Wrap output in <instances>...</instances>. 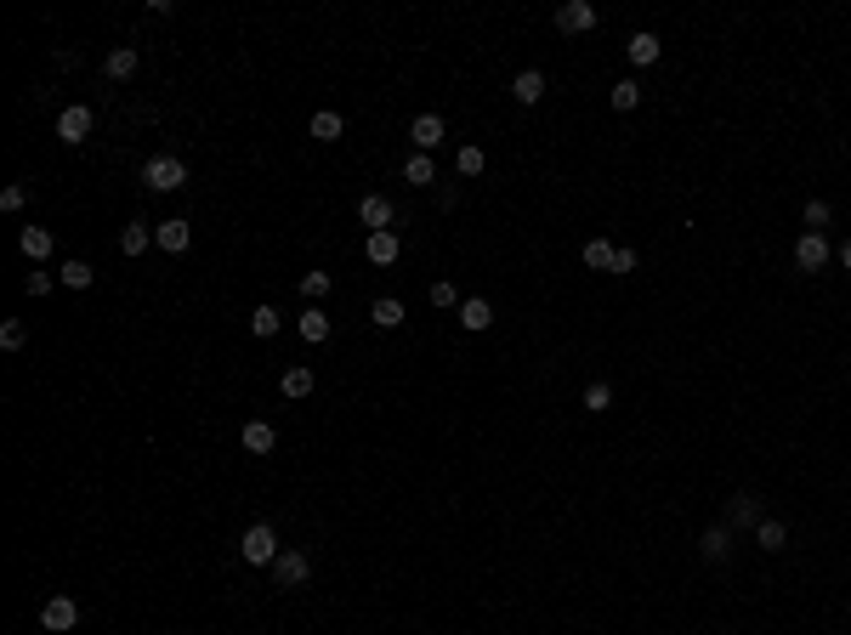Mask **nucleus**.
<instances>
[{
	"label": "nucleus",
	"mask_w": 851,
	"mask_h": 635,
	"mask_svg": "<svg viewBox=\"0 0 851 635\" xmlns=\"http://www.w3.org/2000/svg\"><path fill=\"white\" fill-rule=\"evenodd\" d=\"M613 250H618V244L591 239V244H585V267H591V273H608V267H613Z\"/></svg>",
	"instance_id": "obj_29"
},
{
	"label": "nucleus",
	"mask_w": 851,
	"mask_h": 635,
	"mask_svg": "<svg viewBox=\"0 0 851 635\" xmlns=\"http://www.w3.org/2000/svg\"><path fill=\"white\" fill-rule=\"evenodd\" d=\"M755 522H761V493H732V505H726V528H749L755 533Z\"/></svg>",
	"instance_id": "obj_11"
},
{
	"label": "nucleus",
	"mask_w": 851,
	"mask_h": 635,
	"mask_svg": "<svg viewBox=\"0 0 851 635\" xmlns=\"http://www.w3.org/2000/svg\"><path fill=\"white\" fill-rule=\"evenodd\" d=\"M91 126H97V114H91L86 102H74V108H63V114H57V136H63L69 148H80L86 136H91Z\"/></svg>",
	"instance_id": "obj_5"
},
{
	"label": "nucleus",
	"mask_w": 851,
	"mask_h": 635,
	"mask_svg": "<svg viewBox=\"0 0 851 635\" xmlns=\"http://www.w3.org/2000/svg\"><path fill=\"white\" fill-rule=\"evenodd\" d=\"M52 284H57V278H52V273H40V267L23 278V289H29V296H35V301H40V296H52Z\"/></svg>",
	"instance_id": "obj_38"
},
{
	"label": "nucleus",
	"mask_w": 851,
	"mask_h": 635,
	"mask_svg": "<svg viewBox=\"0 0 851 635\" xmlns=\"http://www.w3.org/2000/svg\"><path fill=\"white\" fill-rule=\"evenodd\" d=\"M148 244H153V222H131L126 233H119V256L131 261V256H143Z\"/></svg>",
	"instance_id": "obj_23"
},
{
	"label": "nucleus",
	"mask_w": 851,
	"mask_h": 635,
	"mask_svg": "<svg viewBox=\"0 0 851 635\" xmlns=\"http://www.w3.org/2000/svg\"><path fill=\"white\" fill-rule=\"evenodd\" d=\"M829 256H834V250H829L823 233H800V239H795V267H800V273H823Z\"/></svg>",
	"instance_id": "obj_7"
},
{
	"label": "nucleus",
	"mask_w": 851,
	"mask_h": 635,
	"mask_svg": "<svg viewBox=\"0 0 851 635\" xmlns=\"http://www.w3.org/2000/svg\"><path fill=\"white\" fill-rule=\"evenodd\" d=\"M29 205V182H12V188H0V210H23Z\"/></svg>",
	"instance_id": "obj_37"
},
{
	"label": "nucleus",
	"mask_w": 851,
	"mask_h": 635,
	"mask_svg": "<svg viewBox=\"0 0 851 635\" xmlns=\"http://www.w3.org/2000/svg\"><path fill=\"white\" fill-rule=\"evenodd\" d=\"M431 306H438V313H460V289L448 284V278H438V284H431Z\"/></svg>",
	"instance_id": "obj_32"
},
{
	"label": "nucleus",
	"mask_w": 851,
	"mask_h": 635,
	"mask_svg": "<svg viewBox=\"0 0 851 635\" xmlns=\"http://www.w3.org/2000/svg\"><path fill=\"white\" fill-rule=\"evenodd\" d=\"M40 624L52 630V635H69L74 624H80V601H74V596H52V601L40 607Z\"/></svg>",
	"instance_id": "obj_6"
},
{
	"label": "nucleus",
	"mask_w": 851,
	"mask_h": 635,
	"mask_svg": "<svg viewBox=\"0 0 851 635\" xmlns=\"http://www.w3.org/2000/svg\"><path fill=\"white\" fill-rule=\"evenodd\" d=\"M278 386H284V397H313L318 380H313V369H307V363H296V369H284V380H278Z\"/></svg>",
	"instance_id": "obj_27"
},
{
	"label": "nucleus",
	"mask_w": 851,
	"mask_h": 635,
	"mask_svg": "<svg viewBox=\"0 0 851 635\" xmlns=\"http://www.w3.org/2000/svg\"><path fill=\"white\" fill-rule=\"evenodd\" d=\"M364 256H369V267H392V261H397V227H392V233H369Z\"/></svg>",
	"instance_id": "obj_18"
},
{
	"label": "nucleus",
	"mask_w": 851,
	"mask_h": 635,
	"mask_svg": "<svg viewBox=\"0 0 851 635\" xmlns=\"http://www.w3.org/2000/svg\"><path fill=\"white\" fill-rule=\"evenodd\" d=\"M239 556H244L250 567H273L278 556H284V545H278V528H273V522H256V528H244Z\"/></svg>",
	"instance_id": "obj_2"
},
{
	"label": "nucleus",
	"mask_w": 851,
	"mask_h": 635,
	"mask_svg": "<svg viewBox=\"0 0 851 635\" xmlns=\"http://www.w3.org/2000/svg\"><path fill=\"white\" fill-rule=\"evenodd\" d=\"M404 318H409V313H404V301H392V296H380L375 306H369V323H375V330H397Z\"/></svg>",
	"instance_id": "obj_24"
},
{
	"label": "nucleus",
	"mask_w": 851,
	"mask_h": 635,
	"mask_svg": "<svg viewBox=\"0 0 851 635\" xmlns=\"http://www.w3.org/2000/svg\"><path fill=\"white\" fill-rule=\"evenodd\" d=\"M296 335L307 340V346H323V340L335 335V323H330V313H323V306H307V313L296 318Z\"/></svg>",
	"instance_id": "obj_12"
},
{
	"label": "nucleus",
	"mask_w": 851,
	"mask_h": 635,
	"mask_svg": "<svg viewBox=\"0 0 851 635\" xmlns=\"http://www.w3.org/2000/svg\"><path fill=\"white\" fill-rule=\"evenodd\" d=\"M102 74L108 80H131L136 74V45H114V52L102 57Z\"/></svg>",
	"instance_id": "obj_19"
},
{
	"label": "nucleus",
	"mask_w": 851,
	"mask_h": 635,
	"mask_svg": "<svg viewBox=\"0 0 851 635\" xmlns=\"http://www.w3.org/2000/svg\"><path fill=\"white\" fill-rule=\"evenodd\" d=\"M330 289H335V278H330V273H301V296L313 301V306H318L323 296H330Z\"/></svg>",
	"instance_id": "obj_31"
},
{
	"label": "nucleus",
	"mask_w": 851,
	"mask_h": 635,
	"mask_svg": "<svg viewBox=\"0 0 851 635\" xmlns=\"http://www.w3.org/2000/svg\"><path fill=\"white\" fill-rule=\"evenodd\" d=\"M91 261H63V267H57V284H69V289H91Z\"/></svg>",
	"instance_id": "obj_28"
},
{
	"label": "nucleus",
	"mask_w": 851,
	"mask_h": 635,
	"mask_svg": "<svg viewBox=\"0 0 851 635\" xmlns=\"http://www.w3.org/2000/svg\"><path fill=\"white\" fill-rule=\"evenodd\" d=\"M511 97H517L522 108H534L539 97H545V74H539V69H522L517 80H511Z\"/></svg>",
	"instance_id": "obj_16"
},
{
	"label": "nucleus",
	"mask_w": 851,
	"mask_h": 635,
	"mask_svg": "<svg viewBox=\"0 0 851 635\" xmlns=\"http://www.w3.org/2000/svg\"><path fill=\"white\" fill-rule=\"evenodd\" d=\"M601 18H596V6L591 0H562V6H556V28H562V35H591Z\"/></svg>",
	"instance_id": "obj_4"
},
{
	"label": "nucleus",
	"mask_w": 851,
	"mask_h": 635,
	"mask_svg": "<svg viewBox=\"0 0 851 635\" xmlns=\"http://www.w3.org/2000/svg\"><path fill=\"white\" fill-rule=\"evenodd\" d=\"M409 142H414V153L443 148V114H421V119L409 126Z\"/></svg>",
	"instance_id": "obj_13"
},
{
	"label": "nucleus",
	"mask_w": 851,
	"mask_h": 635,
	"mask_svg": "<svg viewBox=\"0 0 851 635\" xmlns=\"http://www.w3.org/2000/svg\"><path fill=\"white\" fill-rule=\"evenodd\" d=\"M755 545H761V550H783L789 545V522L761 517V522H755Z\"/></svg>",
	"instance_id": "obj_22"
},
{
	"label": "nucleus",
	"mask_w": 851,
	"mask_h": 635,
	"mask_svg": "<svg viewBox=\"0 0 851 635\" xmlns=\"http://www.w3.org/2000/svg\"><path fill=\"white\" fill-rule=\"evenodd\" d=\"M278 330H284V313H278V306H256L250 313V335L256 340H273Z\"/></svg>",
	"instance_id": "obj_26"
},
{
	"label": "nucleus",
	"mask_w": 851,
	"mask_h": 635,
	"mask_svg": "<svg viewBox=\"0 0 851 635\" xmlns=\"http://www.w3.org/2000/svg\"><path fill=\"white\" fill-rule=\"evenodd\" d=\"M829 216H834V210H829V199H806V233H823V227H829Z\"/></svg>",
	"instance_id": "obj_35"
},
{
	"label": "nucleus",
	"mask_w": 851,
	"mask_h": 635,
	"mask_svg": "<svg viewBox=\"0 0 851 635\" xmlns=\"http://www.w3.org/2000/svg\"><path fill=\"white\" fill-rule=\"evenodd\" d=\"M358 222L369 227V233H392L397 227V210H392V199H380V193H369L364 205H358Z\"/></svg>",
	"instance_id": "obj_9"
},
{
	"label": "nucleus",
	"mask_w": 851,
	"mask_h": 635,
	"mask_svg": "<svg viewBox=\"0 0 851 635\" xmlns=\"http://www.w3.org/2000/svg\"><path fill=\"white\" fill-rule=\"evenodd\" d=\"M608 102H613V114H630V108L642 102V85H636V80H618V85L608 91Z\"/></svg>",
	"instance_id": "obj_30"
},
{
	"label": "nucleus",
	"mask_w": 851,
	"mask_h": 635,
	"mask_svg": "<svg viewBox=\"0 0 851 635\" xmlns=\"http://www.w3.org/2000/svg\"><path fill=\"white\" fill-rule=\"evenodd\" d=\"M307 131H313V142H340V131H347V119H340L335 108H318V114H313V126H307Z\"/></svg>",
	"instance_id": "obj_20"
},
{
	"label": "nucleus",
	"mask_w": 851,
	"mask_h": 635,
	"mask_svg": "<svg viewBox=\"0 0 851 635\" xmlns=\"http://www.w3.org/2000/svg\"><path fill=\"white\" fill-rule=\"evenodd\" d=\"M699 556L704 562H726V556H732V528H704V539H699Z\"/></svg>",
	"instance_id": "obj_15"
},
{
	"label": "nucleus",
	"mask_w": 851,
	"mask_h": 635,
	"mask_svg": "<svg viewBox=\"0 0 851 635\" xmlns=\"http://www.w3.org/2000/svg\"><path fill=\"white\" fill-rule=\"evenodd\" d=\"M608 273H636V250H630V244H618L613 250V267Z\"/></svg>",
	"instance_id": "obj_39"
},
{
	"label": "nucleus",
	"mask_w": 851,
	"mask_h": 635,
	"mask_svg": "<svg viewBox=\"0 0 851 635\" xmlns=\"http://www.w3.org/2000/svg\"><path fill=\"white\" fill-rule=\"evenodd\" d=\"M404 182H409V188H431V182H438L431 153H409V159H404Z\"/></svg>",
	"instance_id": "obj_21"
},
{
	"label": "nucleus",
	"mask_w": 851,
	"mask_h": 635,
	"mask_svg": "<svg viewBox=\"0 0 851 635\" xmlns=\"http://www.w3.org/2000/svg\"><path fill=\"white\" fill-rule=\"evenodd\" d=\"M659 52H664V40L653 35V28H636V35L625 40V57H630L636 69H653V63H659Z\"/></svg>",
	"instance_id": "obj_10"
},
{
	"label": "nucleus",
	"mask_w": 851,
	"mask_h": 635,
	"mask_svg": "<svg viewBox=\"0 0 851 635\" xmlns=\"http://www.w3.org/2000/svg\"><path fill=\"white\" fill-rule=\"evenodd\" d=\"M18 250L40 267V261L52 256V227H23V233H18Z\"/></svg>",
	"instance_id": "obj_17"
},
{
	"label": "nucleus",
	"mask_w": 851,
	"mask_h": 635,
	"mask_svg": "<svg viewBox=\"0 0 851 635\" xmlns=\"http://www.w3.org/2000/svg\"><path fill=\"white\" fill-rule=\"evenodd\" d=\"M267 573H273V584H278V590H296V584L313 579V562H307V550H284Z\"/></svg>",
	"instance_id": "obj_3"
},
{
	"label": "nucleus",
	"mask_w": 851,
	"mask_h": 635,
	"mask_svg": "<svg viewBox=\"0 0 851 635\" xmlns=\"http://www.w3.org/2000/svg\"><path fill=\"white\" fill-rule=\"evenodd\" d=\"M460 323H466L471 335H483L488 323H494V306H488V301H477V296H471V301H460Z\"/></svg>",
	"instance_id": "obj_25"
},
{
	"label": "nucleus",
	"mask_w": 851,
	"mask_h": 635,
	"mask_svg": "<svg viewBox=\"0 0 851 635\" xmlns=\"http://www.w3.org/2000/svg\"><path fill=\"white\" fill-rule=\"evenodd\" d=\"M23 340H29V330H23L18 318H6V323H0V346H6V352H18Z\"/></svg>",
	"instance_id": "obj_36"
},
{
	"label": "nucleus",
	"mask_w": 851,
	"mask_h": 635,
	"mask_svg": "<svg viewBox=\"0 0 851 635\" xmlns=\"http://www.w3.org/2000/svg\"><path fill=\"white\" fill-rule=\"evenodd\" d=\"M834 256H840V267L851 273V239H846V244H840V250H834Z\"/></svg>",
	"instance_id": "obj_40"
},
{
	"label": "nucleus",
	"mask_w": 851,
	"mask_h": 635,
	"mask_svg": "<svg viewBox=\"0 0 851 635\" xmlns=\"http://www.w3.org/2000/svg\"><path fill=\"white\" fill-rule=\"evenodd\" d=\"M239 443H244V454H273V448H278V431H273L267 420H250V426L239 431Z\"/></svg>",
	"instance_id": "obj_14"
},
{
	"label": "nucleus",
	"mask_w": 851,
	"mask_h": 635,
	"mask_svg": "<svg viewBox=\"0 0 851 635\" xmlns=\"http://www.w3.org/2000/svg\"><path fill=\"white\" fill-rule=\"evenodd\" d=\"M454 165H460V176H483V165H488V159H483V148H471V142H466V148L454 153Z\"/></svg>",
	"instance_id": "obj_34"
},
{
	"label": "nucleus",
	"mask_w": 851,
	"mask_h": 635,
	"mask_svg": "<svg viewBox=\"0 0 851 635\" xmlns=\"http://www.w3.org/2000/svg\"><path fill=\"white\" fill-rule=\"evenodd\" d=\"M143 188H153V193H182V188H188V165H182L176 153H153V159L143 165Z\"/></svg>",
	"instance_id": "obj_1"
},
{
	"label": "nucleus",
	"mask_w": 851,
	"mask_h": 635,
	"mask_svg": "<svg viewBox=\"0 0 851 635\" xmlns=\"http://www.w3.org/2000/svg\"><path fill=\"white\" fill-rule=\"evenodd\" d=\"M153 244H160L165 256H182L193 244V222H182V216H170V222H153Z\"/></svg>",
	"instance_id": "obj_8"
},
{
	"label": "nucleus",
	"mask_w": 851,
	"mask_h": 635,
	"mask_svg": "<svg viewBox=\"0 0 851 635\" xmlns=\"http://www.w3.org/2000/svg\"><path fill=\"white\" fill-rule=\"evenodd\" d=\"M585 409H591V414L613 409V386H608V380H591V386H585Z\"/></svg>",
	"instance_id": "obj_33"
}]
</instances>
